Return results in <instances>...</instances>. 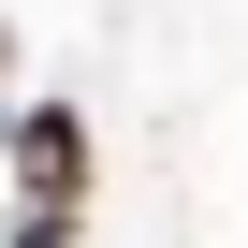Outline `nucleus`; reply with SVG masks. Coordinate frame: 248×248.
<instances>
[{"label": "nucleus", "instance_id": "7ed1b4c3", "mask_svg": "<svg viewBox=\"0 0 248 248\" xmlns=\"http://www.w3.org/2000/svg\"><path fill=\"white\" fill-rule=\"evenodd\" d=\"M0 59H15V30H0Z\"/></svg>", "mask_w": 248, "mask_h": 248}, {"label": "nucleus", "instance_id": "f03ea898", "mask_svg": "<svg viewBox=\"0 0 248 248\" xmlns=\"http://www.w3.org/2000/svg\"><path fill=\"white\" fill-rule=\"evenodd\" d=\"M15 248H73V219H44V204H30V219H15Z\"/></svg>", "mask_w": 248, "mask_h": 248}, {"label": "nucleus", "instance_id": "f257e3e1", "mask_svg": "<svg viewBox=\"0 0 248 248\" xmlns=\"http://www.w3.org/2000/svg\"><path fill=\"white\" fill-rule=\"evenodd\" d=\"M0 146H15V175H30L44 219H73V190H88V117H73V102H30Z\"/></svg>", "mask_w": 248, "mask_h": 248}]
</instances>
